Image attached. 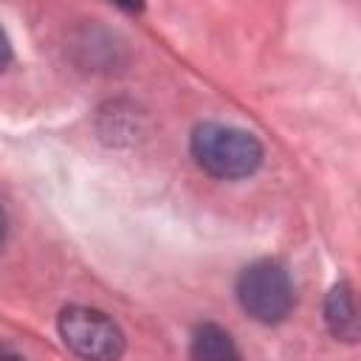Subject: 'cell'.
I'll return each instance as SVG.
<instances>
[{"label": "cell", "instance_id": "obj_5", "mask_svg": "<svg viewBox=\"0 0 361 361\" xmlns=\"http://www.w3.org/2000/svg\"><path fill=\"white\" fill-rule=\"evenodd\" d=\"M192 361H240V353L220 324L206 322L192 336Z\"/></svg>", "mask_w": 361, "mask_h": 361}, {"label": "cell", "instance_id": "obj_4", "mask_svg": "<svg viewBox=\"0 0 361 361\" xmlns=\"http://www.w3.org/2000/svg\"><path fill=\"white\" fill-rule=\"evenodd\" d=\"M324 322L330 333L341 341H355L358 338V316H355V302H353V288L350 282H336L327 293L324 302Z\"/></svg>", "mask_w": 361, "mask_h": 361}, {"label": "cell", "instance_id": "obj_3", "mask_svg": "<svg viewBox=\"0 0 361 361\" xmlns=\"http://www.w3.org/2000/svg\"><path fill=\"white\" fill-rule=\"evenodd\" d=\"M56 330L65 347L82 361H118L124 353L121 327L102 310L71 305L59 313Z\"/></svg>", "mask_w": 361, "mask_h": 361}, {"label": "cell", "instance_id": "obj_7", "mask_svg": "<svg viewBox=\"0 0 361 361\" xmlns=\"http://www.w3.org/2000/svg\"><path fill=\"white\" fill-rule=\"evenodd\" d=\"M3 240H6V212L0 206V245H3Z\"/></svg>", "mask_w": 361, "mask_h": 361}, {"label": "cell", "instance_id": "obj_2", "mask_svg": "<svg viewBox=\"0 0 361 361\" xmlns=\"http://www.w3.org/2000/svg\"><path fill=\"white\" fill-rule=\"evenodd\" d=\"M293 282L282 262L276 259H257L245 265L237 276V302L240 307L262 322L276 324L293 310Z\"/></svg>", "mask_w": 361, "mask_h": 361}, {"label": "cell", "instance_id": "obj_1", "mask_svg": "<svg viewBox=\"0 0 361 361\" xmlns=\"http://www.w3.org/2000/svg\"><path fill=\"white\" fill-rule=\"evenodd\" d=\"M189 147L197 166L220 180L248 178L262 164V144L257 141V135L228 124H197Z\"/></svg>", "mask_w": 361, "mask_h": 361}, {"label": "cell", "instance_id": "obj_8", "mask_svg": "<svg viewBox=\"0 0 361 361\" xmlns=\"http://www.w3.org/2000/svg\"><path fill=\"white\" fill-rule=\"evenodd\" d=\"M0 361H3V350H0ZM11 361H20V358H11Z\"/></svg>", "mask_w": 361, "mask_h": 361}, {"label": "cell", "instance_id": "obj_6", "mask_svg": "<svg viewBox=\"0 0 361 361\" xmlns=\"http://www.w3.org/2000/svg\"><path fill=\"white\" fill-rule=\"evenodd\" d=\"M8 62H11V42H8L6 31L0 28V71H3Z\"/></svg>", "mask_w": 361, "mask_h": 361}]
</instances>
